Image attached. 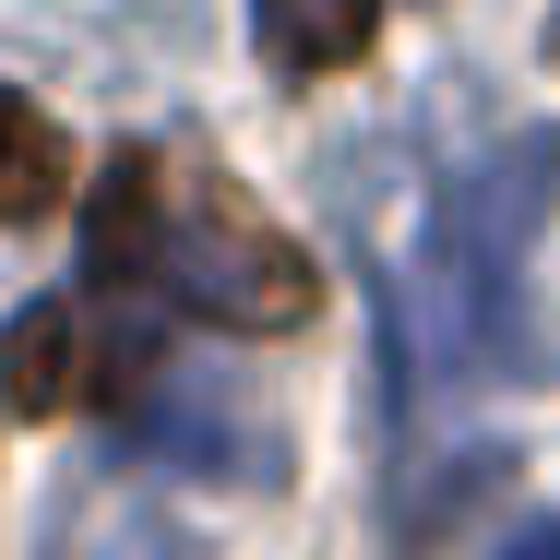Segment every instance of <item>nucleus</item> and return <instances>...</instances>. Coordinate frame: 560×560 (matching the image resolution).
<instances>
[{"instance_id": "nucleus-5", "label": "nucleus", "mask_w": 560, "mask_h": 560, "mask_svg": "<svg viewBox=\"0 0 560 560\" xmlns=\"http://www.w3.org/2000/svg\"><path fill=\"white\" fill-rule=\"evenodd\" d=\"M60 203H72V143H60V119L0 84V226H36V215H60Z\"/></svg>"}, {"instance_id": "nucleus-4", "label": "nucleus", "mask_w": 560, "mask_h": 560, "mask_svg": "<svg viewBox=\"0 0 560 560\" xmlns=\"http://www.w3.org/2000/svg\"><path fill=\"white\" fill-rule=\"evenodd\" d=\"M250 36L287 84H311V72H346L382 36V0H250Z\"/></svg>"}, {"instance_id": "nucleus-2", "label": "nucleus", "mask_w": 560, "mask_h": 560, "mask_svg": "<svg viewBox=\"0 0 560 560\" xmlns=\"http://www.w3.org/2000/svg\"><path fill=\"white\" fill-rule=\"evenodd\" d=\"M560 215V131H513L489 167H465L430 215V335L442 358L513 370L525 358V238Z\"/></svg>"}, {"instance_id": "nucleus-6", "label": "nucleus", "mask_w": 560, "mask_h": 560, "mask_svg": "<svg viewBox=\"0 0 560 560\" xmlns=\"http://www.w3.org/2000/svg\"><path fill=\"white\" fill-rule=\"evenodd\" d=\"M549 48H560V24H549Z\"/></svg>"}, {"instance_id": "nucleus-3", "label": "nucleus", "mask_w": 560, "mask_h": 560, "mask_svg": "<svg viewBox=\"0 0 560 560\" xmlns=\"http://www.w3.org/2000/svg\"><path fill=\"white\" fill-rule=\"evenodd\" d=\"M155 382V335L119 323L108 299H36L0 323V394L12 418H72V406H119Z\"/></svg>"}, {"instance_id": "nucleus-1", "label": "nucleus", "mask_w": 560, "mask_h": 560, "mask_svg": "<svg viewBox=\"0 0 560 560\" xmlns=\"http://www.w3.org/2000/svg\"><path fill=\"white\" fill-rule=\"evenodd\" d=\"M84 262L96 287H143L215 335H299L323 311V275L311 250L275 215L238 203V179L203 155H155V143H119L96 203H84Z\"/></svg>"}]
</instances>
